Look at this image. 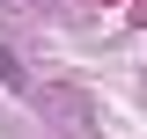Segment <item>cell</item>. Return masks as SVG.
I'll return each instance as SVG.
<instances>
[{
  "mask_svg": "<svg viewBox=\"0 0 147 139\" xmlns=\"http://www.w3.org/2000/svg\"><path fill=\"white\" fill-rule=\"evenodd\" d=\"M0 81H7V88H22V66H15L7 51H0Z\"/></svg>",
  "mask_w": 147,
  "mask_h": 139,
  "instance_id": "1",
  "label": "cell"
}]
</instances>
